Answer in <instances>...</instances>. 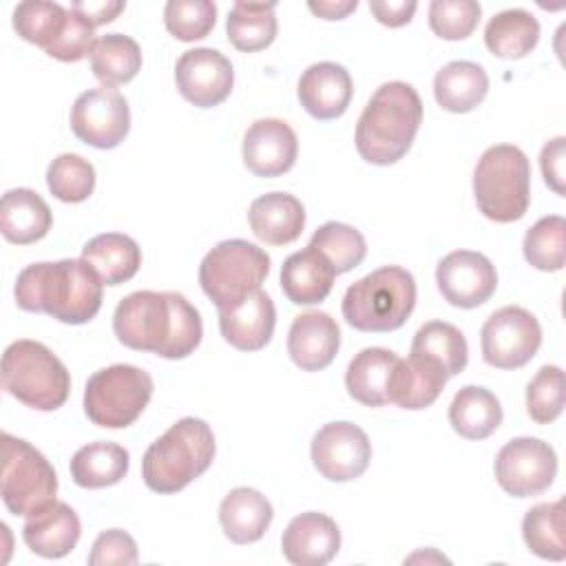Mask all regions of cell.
Wrapping results in <instances>:
<instances>
[{
  "label": "cell",
  "instance_id": "cell-29",
  "mask_svg": "<svg viewBox=\"0 0 566 566\" xmlns=\"http://www.w3.org/2000/svg\"><path fill=\"white\" fill-rule=\"evenodd\" d=\"M82 259L97 272L104 285L130 281L142 265V250L135 239L122 232H104L82 248Z\"/></svg>",
  "mask_w": 566,
  "mask_h": 566
},
{
  "label": "cell",
  "instance_id": "cell-44",
  "mask_svg": "<svg viewBox=\"0 0 566 566\" xmlns=\"http://www.w3.org/2000/svg\"><path fill=\"white\" fill-rule=\"evenodd\" d=\"M482 15L475 0H433L429 4V27L442 40H464L473 33Z\"/></svg>",
  "mask_w": 566,
  "mask_h": 566
},
{
  "label": "cell",
  "instance_id": "cell-27",
  "mask_svg": "<svg viewBox=\"0 0 566 566\" xmlns=\"http://www.w3.org/2000/svg\"><path fill=\"white\" fill-rule=\"evenodd\" d=\"M53 214L49 203L31 188H13L0 201V232L9 243L29 245L46 237Z\"/></svg>",
  "mask_w": 566,
  "mask_h": 566
},
{
  "label": "cell",
  "instance_id": "cell-28",
  "mask_svg": "<svg viewBox=\"0 0 566 566\" xmlns=\"http://www.w3.org/2000/svg\"><path fill=\"white\" fill-rule=\"evenodd\" d=\"M398 356L385 347H365L347 365V394L365 407H382L389 402V380Z\"/></svg>",
  "mask_w": 566,
  "mask_h": 566
},
{
  "label": "cell",
  "instance_id": "cell-48",
  "mask_svg": "<svg viewBox=\"0 0 566 566\" xmlns=\"http://www.w3.org/2000/svg\"><path fill=\"white\" fill-rule=\"evenodd\" d=\"M418 4L413 0H371L369 2V11L374 13V18L385 24V27H402L407 24L413 13H416Z\"/></svg>",
  "mask_w": 566,
  "mask_h": 566
},
{
  "label": "cell",
  "instance_id": "cell-25",
  "mask_svg": "<svg viewBox=\"0 0 566 566\" xmlns=\"http://www.w3.org/2000/svg\"><path fill=\"white\" fill-rule=\"evenodd\" d=\"M336 272L312 245L290 254L281 265V290L294 305H314L332 292Z\"/></svg>",
  "mask_w": 566,
  "mask_h": 566
},
{
  "label": "cell",
  "instance_id": "cell-40",
  "mask_svg": "<svg viewBox=\"0 0 566 566\" xmlns=\"http://www.w3.org/2000/svg\"><path fill=\"white\" fill-rule=\"evenodd\" d=\"M46 186L64 203L86 201L95 188V168L75 153H62L46 168Z\"/></svg>",
  "mask_w": 566,
  "mask_h": 566
},
{
  "label": "cell",
  "instance_id": "cell-33",
  "mask_svg": "<svg viewBox=\"0 0 566 566\" xmlns=\"http://www.w3.org/2000/svg\"><path fill=\"white\" fill-rule=\"evenodd\" d=\"M539 22L526 9L495 13L484 29L486 49L504 60H520L537 46Z\"/></svg>",
  "mask_w": 566,
  "mask_h": 566
},
{
  "label": "cell",
  "instance_id": "cell-2",
  "mask_svg": "<svg viewBox=\"0 0 566 566\" xmlns=\"http://www.w3.org/2000/svg\"><path fill=\"white\" fill-rule=\"evenodd\" d=\"M104 283L84 259L27 265L15 281V303L24 312L49 314L66 325H84L102 307Z\"/></svg>",
  "mask_w": 566,
  "mask_h": 566
},
{
  "label": "cell",
  "instance_id": "cell-49",
  "mask_svg": "<svg viewBox=\"0 0 566 566\" xmlns=\"http://www.w3.org/2000/svg\"><path fill=\"white\" fill-rule=\"evenodd\" d=\"M71 9L84 15L93 27L113 22L124 9L126 2L122 0H84V2H71Z\"/></svg>",
  "mask_w": 566,
  "mask_h": 566
},
{
  "label": "cell",
  "instance_id": "cell-41",
  "mask_svg": "<svg viewBox=\"0 0 566 566\" xmlns=\"http://www.w3.org/2000/svg\"><path fill=\"white\" fill-rule=\"evenodd\" d=\"M564 237L566 221L559 214H548L535 221L524 234V259L542 272H557L564 268Z\"/></svg>",
  "mask_w": 566,
  "mask_h": 566
},
{
  "label": "cell",
  "instance_id": "cell-31",
  "mask_svg": "<svg viewBox=\"0 0 566 566\" xmlns=\"http://www.w3.org/2000/svg\"><path fill=\"white\" fill-rule=\"evenodd\" d=\"M453 431L467 440H484L502 424V407L495 394L484 387H462L449 405Z\"/></svg>",
  "mask_w": 566,
  "mask_h": 566
},
{
  "label": "cell",
  "instance_id": "cell-12",
  "mask_svg": "<svg viewBox=\"0 0 566 566\" xmlns=\"http://www.w3.org/2000/svg\"><path fill=\"white\" fill-rule=\"evenodd\" d=\"M495 480L513 497L544 493L557 475V455L539 438H513L495 455Z\"/></svg>",
  "mask_w": 566,
  "mask_h": 566
},
{
  "label": "cell",
  "instance_id": "cell-34",
  "mask_svg": "<svg viewBox=\"0 0 566 566\" xmlns=\"http://www.w3.org/2000/svg\"><path fill=\"white\" fill-rule=\"evenodd\" d=\"M522 537L528 551L537 557L562 562L566 557L564 500L531 506L522 520Z\"/></svg>",
  "mask_w": 566,
  "mask_h": 566
},
{
  "label": "cell",
  "instance_id": "cell-1",
  "mask_svg": "<svg viewBox=\"0 0 566 566\" xmlns=\"http://www.w3.org/2000/svg\"><path fill=\"white\" fill-rule=\"evenodd\" d=\"M113 332L130 349L177 360L199 347L203 325L199 310L184 294L139 290L117 303Z\"/></svg>",
  "mask_w": 566,
  "mask_h": 566
},
{
  "label": "cell",
  "instance_id": "cell-19",
  "mask_svg": "<svg viewBox=\"0 0 566 566\" xmlns=\"http://www.w3.org/2000/svg\"><path fill=\"white\" fill-rule=\"evenodd\" d=\"M82 533L77 513L62 500H51L27 515L22 526L24 544L40 557L60 559L69 555Z\"/></svg>",
  "mask_w": 566,
  "mask_h": 566
},
{
  "label": "cell",
  "instance_id": "cell-46",
  "mask_svg": "<svg viewBox=\"0 0 566 566\" xmlns=\"http://www.w3.org/2000/svg\"><path fill=\"white\" fill-rule=\"evenodd\" d=\"M91 566H130L137 564V544L122 528L99 533L88 553Z\"/></svg>",
  "mask_w": 566,
  "mask_h": 566
},
{
  "label": "cell",
  "instance_id": "cell-36",
  "mask_svg": "<svg viewBox=\"0 0 566 566\" xmlns=\"http://www.w3.org/2000/svg\"><path fill=\"white\" fill-rule=\"evenodd\" d=\"M91 57V71L102 86H119L130 82L142 69L139 44L124 33H106L97 38Z\"/></svg>",
  "mask_w": 566,
  "mask_h": 566
},
{
  "label": "cell",
  "instance_id": "cell-20",
  "mask_svg": "<svg viewBox=\"0 0 566 566\" xmlns=\"http://www.w3.org/2000/svg\"><path fill=\"white\" fill-rule=\"evenodd\" d=\"M340 329L327 312H303L294 316L287 332V354L303 371H321L336 358Z\"/></svg>",
  "mask_w": 566,
  "mask_h": 566
},
{
  "label": "cell",
  "instance_id": "cell-7",
  "mask_svg": "<svg viewBox=\"0 0 566 566\" xmlns=\"http://www.w3.org/2000/svg\"><path fill=\"white\" fill-rule=\"evenodd\" d=\"M2 387L31 409L55 411L69 398L71 374L46 345L20 338L2 354Z\"/></svg>",
  "mask_w": 566,
  "mask_h": 566
},
{
  "label": "cell",
  "instance_id": "cell-43",
  "mask_svg": "<svg viewBox=\"0 0 566 566\" xmlns=\"http://www.w3.org/2000/svg\"><path fill=\"white\" fill-rule=\"evenodd\" d=\"M526 411L537 424H548L564 411V371L544 365L526 387Z\"/></svg>",
  "mask_w": 566,
  "mask_h": 566
},
{
  "label": "cell",
  "instance_id": "cell-14",
  "mask_svg": "<svg viewBox=\"0 0 566 566\" xmlns=\"http://www.w3.org/2000/svg\"><path fill=\"white\" fill-rule=\"evenodd\" d=\"M312 464L332 482H349L360 478L371 460V442L367 433L347 420L323 424L312 438Z\"/></svg>",
  "mask_w": 566,
  "mask_h": 566
},
{
  "label": "cell",
  "instance_id": "cell-30",
  "mask_svg": "<svg viewBox=\"0 0 566 566\" xmlns=\"http://www.w3.org/2000/svg\"><path fill=\"white\" fill-rule=\"evenodd\" d=\"M489 93L486 71L469 60L444 64L433 77V97L449 113H469Z\"/></svg>",
  "mask_w": 566,
  "mask_h": 566
},
{
  "label": "cell",
  "instance_id": "cell-47",
  "mask_svg": "<svg viewBox=\"0 0 566 566\" xmlns=\"http://www.w3.org/2000/svg\"><path fill=\"white\" fill-rule=\"evenodd\" d=\"M564 161H566V139L559 135V137L546 142L542 153H539V166H542L544 181L559 197H564V192H566V188H564V179H566Z\"/></svg>",
  "mask_w": 566,
  "mask_h": 566
},
{
  "label": "cell",
  "instance_id": "cell-23",
  "mask_svg": "<svg viewBox=\"0 0 566 566\" xmlns=\"http://www.w3.org/2000/svg\"><path fill=\"white\" fill-rule=\"evenodd\" d=\"M447 380V371L436 360L409 354V358H398L387 396L402 409H427L438 400Z\"/></svg>",
  "mask_w": 566,
  "mask_h": 566
},
{
  "label": "cell",
  "instance_id": "cell-9",
  "mask_svg": "<svg viewBox=\"0 0 566 566\" xmlns=\"http://www.w3.org/2000/svg\"><path fill=\"white\" fill-rule=\"evenodd\" d=\"M153 396V378L135 365L97 369L84 387V413L104 429L130 427Z\"/></svg>",
  "mask_w": 566,
  "mask_h": 566
},
{
  "label": "cell",
  "instance_id": "cell-5",
  "mask_svg": "<svg viewBox=\"0 0 566 566\" xmlns=\"http://www.w3.org/2000/svg\"><path fill=\"white\" fill-rule=\"evenodd\" d=\"M416 307L413 274L385 265L352 283L343 296V318L360 332H394Z\"/></svg>",
  "mask_w": 566,
  "mask_h": 566
},
{
  "label": "cell",
  "instance_id": "cell-13",
  "mask_svg": "<svg viewBox=\"0 0 566 566\" xmlns=\"http://www.w3.org/2000/svg\"><path fill=\"white\" fill-rule=\"evenodd\" d=\"M71 130L80 142L99 150L119 146L130 130L126 97L111 86L80 93L71 108Z\"/></svg>",
  "mask_w": 566,
  "mask_h": 566
},
{
  "label": "cell",
  "instance_id": "cell-37",
  "mask_svg": "<svg viewBox=\"0 0 566 566\" xmlns=\"http://www.w3.org/2000/svg\"><path fill=\"white\" fill-rule=\"evenodd\" d=\"M409 354L436 360L451 378L467 367L469 345L464 334L455 325L444 321H429L413 334Z\"/></svg>",
  "mask_w": 566,
  "mask_h": 566
},
{
  "label": "cell",
  "instance_id": "cell-42",
  "mask_svg": "<svg viewBox=\"0 0 566 566\" xmlns=\"http://www.w3.org/2000/svg\"><path fill=\"white\" fill-rule=\"evenodd\" d=\"M217 22V4L210 0H170L164 7V24L181 42L206 38Z\"/></svg>",
  "mask_w": 566,
  "mask_h": 566
},
{
  "label": "cell",
  "instance_id": "cell-4",
  "mask_svg": "<svg viewBox=\"0 0 566 566\" xmlns=\"http://www.w3.org/2000/svg\"><path fill=\"white\" fill-rule=\"evenodd\" d=\"M217 453L210 424L201 418H181L159 436L142 458L144 484L161 495L186 489L208 471Z\"/></svg>",
  "mask_w": 566,
  "mask_h": 566
},
{
  "label": "cell",
  "instance_id": "cell-3",
  "mask_svg": "<svg viewBox=\"0 0 566 566\" xmlns=\"http://www.w3.org/2000/svg\"><path fill=\"white\" fill-rule=\"evenodd\" d=\"M422 124V99L407 82H385L369 97L356 124V150L376 166L396 164L411 148Z\"/></svg>",
  "mask_w": 566,
  "mask_h": 566
},
{
  "label": "cell",
  "instance_id": "cell-16",
  "mask_svg": "<svg viewBox=\"0 0 566 566\" xmlns=\"http://www.w3.org/2000/svg\"><path fill=\"white\" fill-rule=\"evenodd\" d=\"M175 84L184 99L199 108H212L228 99L234 84L230 60L208 46L184 51L175 64Z\"/></svg>",
  "mask_w": 566,
  "mask_h": 566
},
{
  "label": "cell",
  "instance_id": "cell-11",
  "mask_svg": "<svg viewBox=\"0 0 566 566\" xmlns=\"http://www.w3.org/2000/svg\"><path fill=\"white\" fill-rule=\"evenodd\" d=\"M480 345L486 365L495 369H517L537 354L542 327L528 310L506 305L486 318L480 332Z\"/></svg>",
  "mask_w": 566,
  "mask_h": 566
},
{
  "label": "cell",
  "instance_id": "cell-15",
  "mask_svg": "<svg viewBox=\"0 0 566 566\" xmlns=\"http://www.w3.org/2000/svg\"><path fill=\"white\" fill-rule=\"evenodd\" d=\"M436 283L447 303L471 310L493 296L497 272L491 259L482 252L453 250L438 261Z\"/></svg>",
  "mask_w": 566,
  "mask_h": 566
},
{
  "label": "cell",
  "instance_id": "cell-26",
  "mask_svg": "<svg viewBox=\"0 0 566 566\" xmlns=\"http://www.w3.org/2000/svg\"><path fill=\"white\" fill-rule=\"evenodd\" d=\"M274 509L270 500L250 486L232 489L219 504V524L234 544L259 542L270 528Z\"/></svg>",
  "mask_w": 566,
  "mask_h": 566
},
{
  "label": "cell",
  "instance_id": "cell-18",
  "mask_svg": "<svg viewBox=\"0 0 566 566\" xmlns=\"http://www.w3.org/2000/svg\"><path fill=\"white\" fill-rule=\"evenodd\" d=\"M281 548L294 566H325L340 548V531L329 515L307 511L287 524Z\"/></svg>",
  "mask_w": 566,
  "mask_h": 566
},
{
  "label": "cell",
  "instance_id": "cell-39",
  "mask_svg": "<svg viewBox=\"0 0 566 566\" xmlns=\"http://www.w3.org/2000/svg\"><path fill=\"white\" fill-rule=\"evenodd\" d=\"M69 18V9L57 2L27 0L13 9L15 33L44 51L60 38Z\"/></svg>",
  "mask_w": 566,
  "mask_h": 566
},
{
  "label": "cell",
  "instance_id": "cell-45",
  "mask_svg": "<svg viewBox=\"0 0 566 566\" xmlns=\"http://www.w3.org/2000/svg\"><path fill=\"white\" fill-rule=\"evenodd\" d=\"M95 42H97L95 27L84 15H80L77 11H73L69 7L66 24H64L60 38L46 49V55H51L60 62H80L93 53Z\"/></svg>",
  "mask_w": 566,
  "mask_h": 566
},
{
  "label": "cell",
  "instance_id": "cell-35",
  "mask_svg": "<svg viewBox=\"0 0 566 566\" xmlns=\"http://www.w3.org/2000/svg\"><path fill=\"white\" fill-rule=\"evenodd\" d=\"M274 9L276 2H234L226 20L230 44L243 53H254L270 46L279 29Z\"/></svg>",
  "mask_w": 566,
  "mask_h": 566
},
{
  "label": "cell",
  "instance_id": "cell-38",
  "mask_svg": "<svg viewBox=\"0 0 566 566\" xmlns=\"http://www.w3.org/2000/svg\"><path fill=\"white\" fill-rule=\"evenodd\" d=\"M310 245L318 250L334 268L336 274H345L363 263L367 254L365 237L340 221H327L310 239Z\"/></svg>",
  "mask_w": 566,
  "mask_h": 566
},
{
  "label": "cell",
  "instance_id": "cell-22",
  "mask_svg": "<svg viewBox=\"0 0 566 566\" xmlns=\"http://www.w3.org/2000/svg\"><path fill=\"white\" fill-rule=\"evenodd\" d=\"M276 325V307L263 290L254 292L241 305L219 312V332L226 343L239 352L263 349Z\"/></svg>",
  "mask_w": 566,
  "mask_h": 566
},
{
  "label": "cell",
  "instance_id": "cell-6",
  "mask_svg": "<svg viewBox=\"0 0 566 566\" xmlns=\"http://www.w3.org/2000/svg\"><path fill=\"white\" fill-rule=\"evenodd\" d=\"M478 210L495 223L522 219L531 203V164L522 148L497 144L482 153L473 170Z\"/></svg>",
  "mask_w": 566,
  "mask_h": 566
},
{
  "label": "cell",
  "instance_id": "cell-24",
  "mask_svg": "<svg viewBox=\"0 0 566 566\" xmlns=\"http://www.w3.org/2000/svg\"><path fill=\"white\" fill-rule=\"evenodd\" d=\"M248 223L263 243L287 245L296 241L305 228V208L290 192H268L250 203Z\"/></svg>",
  "mask_w": 566,
  "mask_h": 566
},
{
  "label": "cell",
  "instance_id": "cell-17",
  "mask_svg": "<svg viewBox=\"0 0 566 566\" xmlns=\"http://www.w3.org/2000/svg\"><path fill=\"white\" fill-rule=\"evenodd\" d=\"M243 164L256 177H279L287 172L298 155V139L292 126L276 117L250 124L243 135Z\"/></svg>",
  "mask_w": 566,
  "mask_h": 566
},
{
  "label": "cell",
  "instance_id": "cell-32",
  "mask_svg": "<svg viewBox=\"0 0 566 566\" xmlns=\"http://www.w3.org/2000/svg\"><path fill=\"white\" fill-rule=\"evenodd\" d=\"M130 455L124 447L97 440L77 449L71 458V478L82 489H106L128 473Z\"/></svg>",
  "mask_w": 566,
  "mask_h": 566
},
{
  "label": "cell",
  "instance_id": "cell-21",
  "mask_svg": "<svg viewBox=\"0 0 566 566\" xmlns=\"http://www.w3.org/2000/svg\"><path fill=\"white\" fill-rule=\"evenodd\" d=\"M296 95L301 106L314 119H336L347 111L354 84L343 64L316 62L303 71Z\"/></svg>",
  "mask_w": 566,
  "mask_h": 566
},
{
  "label": "cell",
  "instance_id": "cell-10",
  "mask_svg": "<svg viewBox=\"0 0 566 566\" xmlns=\"http://www.w3.org/2000/svg\"><path fill=\"white\" fill-rule=\"evenodd\" d=\"M2 471L0 493L13 515H29L42 504L55 500L57 475L51 462L27 440L11 433L0 436Z\"/></svg>",
  "mask_w": 566,
  "mask_h": 566
},
{
  "label": "cell",
  "instance_id": "cell-50",
  "mask_svg": "<svg viewBox=\"0 0 566 566\" xmlns=\"http://www.w3.org/2000/svg\"><path fill=\"white\" fill-rule=\"evenodd\" d=\"M310 11L323 20H343L347 18L352 11H356L358 0H318V2H310L307 4Z\"/></svg>",
  "mask_w": 566,
  "mask_h": 566
},
{
  "label": "cell",
  "instance_id": "cell-8",
  "mask_svg": "<svg viewBox=\"0 0 566 566\" xmlns=\"http://www.w3.org/2000/svg\"><path fill=\"white\" fill-rule=\"evenodd\" d=\"M270 274V256L245 239L217 243L199 265V285L217 310H232L261 290Z\"/></svg>",
  "mask_w": 566,
  "mask_h": 566
}]
</instances>
